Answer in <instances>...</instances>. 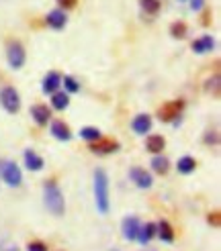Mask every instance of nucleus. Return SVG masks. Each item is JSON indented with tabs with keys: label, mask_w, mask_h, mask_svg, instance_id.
<instances>
[{
	"label": "nucleus",
	"mask_w": 221,
	"mask_h": 251,
	"mask_svg": "<svg viewBox=\"0 0 221 251\" xmlns=\"http://www.w3.org/2000/svg\"><path fill=\"white\" fill-rule=\"evenodd\" d=\"M94 204L101 215H109L110 196H109V176L103 168L94 170Z\"/></svg>",
	"instance_id": "1"
},
{
	"label": "nucleus",
	"mask_w": 221,
	"mask_h": 251,
	"mask_svg": "<svg viewBox=\"0 0 221 251\" xmlns=\"http://www.w3.org/2000/svg\"><path fill=\"white\" fill-rule=\"evenodd\" d=\"M43 202L54 217H61L66 212L64 192L59 190V186L54 180H45V184H43Z\"/></svg>",
	"instance_id": "2"
},
{
	"label": "nucleus",
	"mask_w": 221,
	"mask_h": 251,
	"mask_svg": "<svg viewBox=\"0 0 221 251\" xmlns=\"http://www.w3.org/2000/svg\"><path fill=\"white\" fill-rule=\"evenodd\" d=\"M0 106H2L8 115H17L21 110V96L15 86L0 88Z\"/></svg>",
	"instance_id": "3"
},
{
	"label": "nucleus",
	"mask_w": 221,
	"mask_h": 251,
	"mask_svg": "<svg viewBox=\"0 0 221 251\" xmlns=\"http://www.w3.org/2000/svg\"><path fill=\"white\" fill-rule=\"evenodd\" d=\"M6 59H8V66L12 70H21L27 61V51L21 41H10L8 47H6Z\"/></svg>",
	"instance_id": "4"
},
{
	"label": "nucleus",
	"mask_w": 221,
	"mask_h": 251,
	"mask_svg": "<svg viewBox=\"0 0 221 251\" xmlns=\"http://www.w3.org/2000/svg\"><path fill=\"white\" fill-rule=\"evenodd\" d=\"M182 110H184V100H170V102L162 104L158 110V117L160 121H164V123H174L180 115H182Z\"/></svg>",
	"instance_id": "5"
},
{
	"label": "nucleus",
	"mask_w": 221,
	"mask_h": 251,
	"mask_svg": "<svg viewBox=\"0 0 221 251\" xmlns=\"http://www.w3.org/2000/svg\"><path fill=\"white\" fill-rule=\"evenodd\" d=\"M88 149H90V151H94V153H98V155H109V153L119 151L121 145H119L117 139H110V137H101V139L92 141Z\"/></svg>",
	"instance_id": "6"
},
{
	"label": "nucleus",
	"mask_w": 221,
	"mask_h": 251,
	"mask_svg": "<svg viewBox=\"0 0 221 251\" xmlns=\"http://www.w3.org/2000/svg\"><path fill=\"white\" fill-rule=\"evenodd\" d=\"M2 180L8 184V186H21L23 182V174H21V168L15 164V161H6L2 166Z\"/></svg>",
	"instance_id": "7"
},
{
	"label": "nucleus",
	"mask_w": 221,
	"mask_h": 251,
	"mask_svg": "<svg viewBox=\"0 0 221 251\" xmlns=\"http://www.w3.org/2000/svg\"><path fill=\"white\" fill-rule=\"evenodd\" d=\"M129 178H131V182L135 186L141 188V190H147V188H152V184H154L152 174L145 172L143 168H131L129 170Z\"/></svg>",
	"instance_id": "8"
},
{
	"label": "nucleus",
	"mask_w": 221,
	"mask_h": 251,
	"mask_svg": "<svg viewBox=\"0 0 221 251\" xmlns=\"http://www.w3.org/2000/svg\"><path fill=\"white\" fill-rule=\"evenodd\" d=\"M45 23H47V27H52L54 31H61L68 25V17H66V10H61V8H54V10H49L47 12V17H45Z\"/></svg>",
	"instance_id": "9"
},
{
	"label": "nucleus",
	"mask_w": 221,
	"mask_h": 251,
	"mask_svg": "<svg viewBox=\"0 0 221 251\" xmlns=\"http://www.w3.org/2000/svg\"><path fill=\"white\" fill-rule=\"evenodd\" d=\"M139 227H141V223L138 217H125L121 223V231H123V237H125L127 241H135V237H138L139 233Z\"/></svg>",
	"instance_id": "10"
},
{
	"label": "nucleus",
	"mask_w": 221,
	"mask_h": 251,
	"mask_svg": "<svg viewBox=\"0 0 221 251\" xmlns=\"http://www.w3.org/2000/svg\"><path fill=\"white\" fill-rule=\"evenodd\" d=\"M31 117L39 127H45V125L52 121V108H47V104H33L31 106Z\"/></svg>",
	"instance_id": "11"
},
{
	"label": "nucleus",
	"mask_w": 221,
	"mask_h": 251,
	"mask_svg": "<svg viewBox=\"0 0 221 251\" xmlns=\"http://www.w3.org/2000/svg\"><path fill=\"white\" fill-rule=\"evenodd\" d=\"M193 51L194 53H199V55H203V53H211L213 49H215V39L211 35H203V37H199V39H194L193 41Z\"/></svg>",
	"instance_id": "12"
},
{
	"label": "nucleus",
	"mask_w": 221,
	"mask_h": 251,
	"mask_svg": "<svg viewBox=\"0 0 221 251\" xmlns=\"http://www.w3.org/2000/svg\"><path fill=\"white\" fill-rule=\"evenodd\" d=\"M152 125H154V121L150 115H138L131 121V129L138 135H145V133L152 131Z\"/></svg>",
	"instance_id": "13"
},
{
	"label": "nucleus",
	"mask_w": 221,
	"mask_h": 251,
	"mask_svg": "<svg viewBox=\"0 0 221 251\" xmlns=\"http://www.w3.org/2000/svg\"><path fill=\"white\" fill-rule=\"evenodd\" d=\"M59 86H61V76L57 72H49L47 76L43 78V82H41V90L45 94H54V92L59 90Z\"/></svg>",
	"instance_id": "14"
},
{
	"label": "nucleus",
	"mask_w": 221,
	"mask_h": 251,
	"mask_svg": "<svg viewBox=\"0 0 221 251\" xmlns=\"http://www.w3.org/2000/svg\"><path fill=\"white\" fill-rule=\"evenodd\" d=\"M23 159H25V166H27V170H31V172H41L43 166H45V159H43L39 153L31 151V149H27V151H25Z\"/></svg>",
	"instance_id": "15"
},
{
	"label": "nucleus",
	"mask_w": 221,
	"mask_h": 251,
	"mask_svg": "<svg viewBox=\"0 0 221 251\" xmlns=\"http://www.w3.org/2000/svg\"><path fill=\"white\" fill-rule=\"evenodd\" d=\"M49 131H52V135L55 137L57 141H70L72 139V131H70V127L64 121H54L52 127H49Z\"/></svg>",
	"instance_id": "16"
},
{
	"label": "nucleus",
	"mask_w": 221,
	"mask_h": 251,
	"mask_svg": "<svg viewBox=\"0 0 221 251\" xmlns=\"http://www.w3.org/2000/svg\"><path fill=\"white\" fill-rule=\"evenodd\" d=\"M164 147H166V139H164L162 135H147L145 137V149L150 153H154V155L162 153Z\"/></svg>",
	"instance_id": "17"
},
{
	"label": "nucleus",
	"mask_w": 221,
	"mask_h": 251,
	"mask_svg": "<svg viewBox=\"0 0 221 251\" xmlns=\"http://www.w3.org/2000/svg\"><path fill=\"white\" fill-rule=\"evenodd\" d=\"M156 233H158V225L156 223H145V225L139 227V233H138L135 239H138L141 245H147L156 237Z\"/></svg>",
	"instance_id": "18"
},
{
	"label": "nucleus",
	"mask_w": 221,
	"mask_h": 251,
	"mask_svg": "<svg viewBox=\"0 0 221 251\" xmlns=\"http://www.w3.org/2000/svg\"><path fill=\"white\" fill-rule=\"evenodd\" d=\"M158 225V237L162 239L164 243H172L174 241V237H176V233H174V229H172V225L168 223V221H160V223H156Z\"/></svg>",
	"instance_id": "19"
},
{
	"label": "nucleus",
	"mask_w": 221,
	"mask_h": 251,
	"mask_svg": "<svg viewBox=\"0 0 221 251\" xmlns=\"http://www.w3.org/2000/svg\"><path fill=\"white\" fill-rule=\"evenodd\" d=\"M176 170H178V174H184V176L193 174V172L196 170V161H194V157H191V155H182V157L178 159V164H176Z\"/></svg>",
	"instance_id": "20"
},
{
	"label": "nucleus",
	"mask_w": 221,
	"mask_h": 251,
	"mask_svg": "<svg viewBox=\"0 0 221 251\" xmlns=\"http://www.w3.org/2000/svg\"><path fill=\"white\" fill-rule=\"evenodd\" d=\"M52 106L55 110H66L70 106V94L68 92H54L52 94Z\"/></svg>",
	"instance_id": "21"
},
{
	"label": "nucleus",
	"mask_w": 221,
	"mask_h": 251,
	"mask_svg": "<svg viewBox=\"0 0 221 251\" xmlns=\"http://www.w3.org/2000/svg\"><path fill=\"white\" fill-rule=\"evenodd\" d=\"M152 170L156 172V174H166L168 170H170V161H168V157H164L162 153H158V155H154L152 157Z\"/></svg>",
	"instance_id": "22"
},
{
	"label": "nucleus",
	"mask_w": 221,
	"mask_h": 251,
	"mask_svg": "<svg viewBox=\"0 0 221 251\" xmlns=\"http://www.w3.org/2000/svg\"><path fill=\"white\" fill-rule=\"evenodd\" d=\"M168 31H170V35L174 37V39H184V37L189 35V27H187V23H182V21L172 23Z\"/></svg>",
	"instance_id": "23"
},
{
	"label": "nucleus",
	"mask_w": 221,
	"mask_h": 251,
	"mask_svg": "<svg viewBox=\"0 0 221 251\" xmlns=\"http://www.w3.org/2000/svg\"><path fill=\"white\" fill-rule=\"evenodd\" d=\"M139 4H141L145 15H152V17L158 15L160 8H162V2H160V0H139Z\"/></svg>",
	"instance_id": "24"
},
{
	"label": "nucleus",
	"mask_w": 221,
	"mask_h": 251,
	"mask_svg": "<svg viewBox=\"0 0 221 251\" xmlns=\"http://www.w3.org/2000/svg\"><path fill=\"white\" fill-rule=\"evenodd\" d=\"M221 78H219V74H215L213 78H209L207 84H205V92L207 94H213L215 98H219V88H221Z\"/></svg>",
	"instance_id": "25"
},
{
	"label": "nucleus",
	"mask_w": 221,
	"mask_h": 251,
	"mask_svg": "<svg viewBox=\"0 0 221 251\" xmlns=\"http://www.w3.org/2000/svg\"><path fill=\"white\" fill-rule=\"evenodd\" d=\"M80 137L84 141H88V143H92V141H96V139H101V131H98L96 127H82L80 129Z\"/></svg>",
	"instance_id": "26"
},
{
	"label": "nucleus",
	"mask_w": 221,
	"mask_h": 251,
	"mask_svg": "<svg viewBox=\"0 0 221 251\" xmlns=\"http://www.w3.org/2000/svg\"><path fill=\"white\" fill-rule=\"evenodd\" d=\"M61 84H64V88H66V92H68V94H76V92H80V84H78L76 78L64 76V78H61Z\"/></svg>",
	"instance_id": "27"
},
{
	"label": "nucleus",
	"mask_w": 221,
	"mask_h": 251,
	"mask_svg": "<svg viewBox=\"0 0 221 251\" xmlns=\"http://www.w3.org/2000/svg\"><path fill=\"white\" fill-rule=\"evenodd\" d=\"M207 223L211 225V227L219 229V227H221V212H219V210H213V212H209V215H207Z\"/></svg>",
	"instance_id": "28"
},
{
	"label": "nucleus",
	"mask_w": 221,
	"mask_h": 251,
	"mask_svg": "<svg viewBox=\"0 0 221 251\" xmlns=\"http://www.w3.org/2000/svg\"><path fill=\"white\" fill-rule=\"evenodd\" d=\"M203 143H205V145H217V143H219L217 131H207L205 137H203Z\"/></svg>",
	"instance_id": "29"
},
{
	"label": "nucleus",
	"mask_w": 221,
	"mask_h": 251,
	"mask_svg": "<svg viewBox=\"0 0 221 251\" xmlns=\"http://www.w3.org/2000/svg\"><path fill=\"white\" fill-rule=\"evenodd\" d=\"M27 251H47V245L43 241H31L27 245Z\"/></svg>",
	"instance_id": "30"
},
{
	"label": "nucleus",
	"mask_w": 221,
	"mask_h": 251,
	"mask_svg": "<svg viewBox=\"0 0 221 251\" xmlns=\"http://www.w3.org/2000/svg\"><path fill=\"white\" fill-rule=\"evenodd\" d=\"M76 2H78V0H57V4H59L61 10H70V8H74V6H76Z\"/></svg>",
	"instance_id": "31"
},
{
	"label": "nucleus",
	"mask_w": 221,
	"mask_h": 251,
	"mask_svg": "<svg viewBox=\"0 0 221 251\" xmlns=\"http://www.w3.org/2000/svg\"><path fill=\"white\" fill-rule=\"evenodd\" d=\"M189 2H191V10H194V12L205 8V0H189Z\"/></svg>",
	"instance_id": "32"
},
{
	"label": "nucleus",
	"mask_w": 221,
	"mask_h": 251,
	"mask_svg": "<svg viewBox=\"0 0 221 251\" xmlns=\"http://www.w3.org/2000/svg\"><path fill=\"white\" fill-rule=\"evenodd\" d=\"M180 2H184V0H180Z\"/></svg>",
	"instance_id": "33"
}]
</instances>
